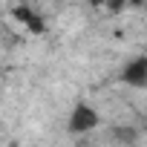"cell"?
I'll return each mask as SVG.
<instances>
[{
	"label": "cell",
	"mask_w": 147,
	"mask_h": 147,
	"mask_svg": "<svg viewBox=\"0 0 147 147\" xmlns=\"http://www.w3.org/2000/svg\"><path fill=\"white\" fill-rule=\"evenodd\" d=\"M121 81L133 90H144L147 87V55H136L124 63L121 69Z\"/></svg>",
	"instance_id": "7a4b0ae2"
},
{
	"label": "cell",
	"mask_w": 147,
	"mask_h": 147,
	"mask_svg": "<svg viewBox=\"0 0 147 147\" xmlns=\"http://www.w3.org/2000/svg\"><path fill=\"white\" fill-rule=\"evenodd\" d=\"M98 124H101V113H98L92 104H87V101H78L75 107L69 110V118H66V130H69L72 136H87V133H92Z\"/></svg>",
	"instance_id": "6da1fadb"
},
{
	"label": "cell",
	"mask_w": 147,
	"mask_h": 147,
	"mask_svg": "<svg viewBox=\"0 0 147 147\" xmlns=\"http://www.w3.org/2000/svg\"><path fill=\"white\" fill-rule=\"evenodd\" d=\"M115 136H118V141H121V144H130V141L136 138V130H130V127H118V130H115Z\"/></svg>",
	"instance_id": "3957f363"
}]
</instances>
